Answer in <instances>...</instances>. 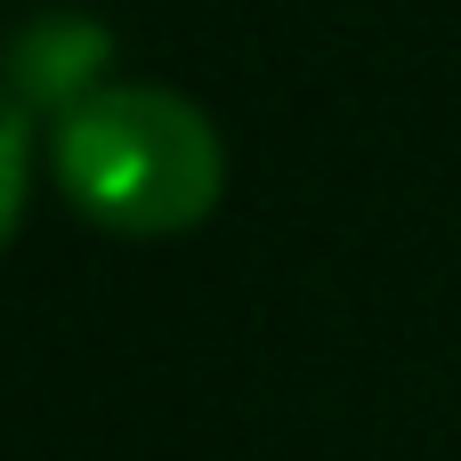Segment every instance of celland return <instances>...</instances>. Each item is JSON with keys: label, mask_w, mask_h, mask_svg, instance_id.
<instances>
[{"label": "cell", "mask_w": 461, "mask_h": 461, "mask_svg": "<svg viewBox=\"0 0 461 461\" xmlns=\"http://www.w3.org/2000/svg\"><path fill=\"white\" fill-rule=\"evenodd\" d=\"M24 194H32V113L0 89V251L24 219Z\"/></svg>", "instance_id": "3957f363"}, {"label": "cell", "mask_w": 461, "mask_h": 461, "mask_svg": "<svg viewBox=\"0 0 461 461\" xmlns=\"http://www.w3.org/2000/svg\"><path fill=\"white\" fill-rule=\"evenodd\" d=\"M49 162L65 203L130 243L186 235L227 194V146L211 113L154 81H113L89 105H73L49 138Z\"/></svg>", "instance_id": "6da1fadb"}, {"label": "cell", "mask_w": 461, "mask_h": 461, "mask_svg": "<svg viewBox=\"0 0 461 461\" xmlns=\"http://www.w3.org/2000/svg\"><path fill=\"white\" fill-rule=\"evenodd\" d=\"M105 57H113V32L105 24H89V16H41V24H24L16 41H8V97L24 105V113H49V122H65L73 105H89L105 81Z\"/></svg>", "instance_id": "7a4b0ae2"}]
</instances>
